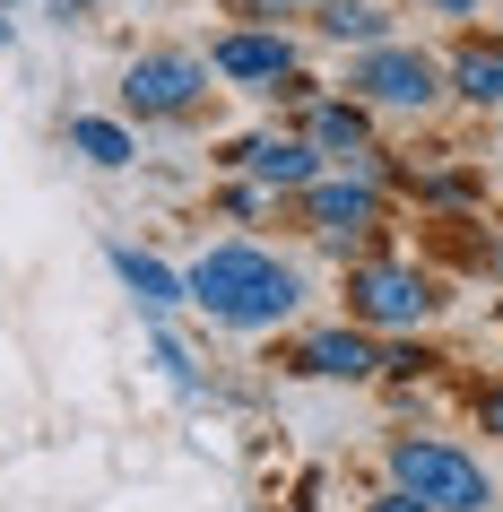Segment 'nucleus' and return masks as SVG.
<instances>
[{
    "mask_svg": "<svg viewBox=\"0 0 503 512\" xmlns=\"http://www.w3.org/2000/svg\"><path fill=\"white\" fill-rule=\"evenodd\" d=\"M183 296L226 330H278L304 304V270L278 261V252H261V243H209L183 270Z\"/></svg>",
    "mask_w": 503,
    "mask_h": 512,
    "instance_id": "1",
    "label": "nucleus"
},
{
    "mask_svg": "<svg viewBox=\"0 0 503 512\" xmlns=\"http://www.w3.org/2000/svg\"><path fill=\"white\" fill-rule=\"evenodd\" d=\"M391 486L399 495H417L425 512H486L495 504V478L477 469L469 452H451V443H391Z\"/></svg>",
    "mask_w": 503,
    "mask_h": 512,
    "instance_id": "2",
    "label": "nucleus"
},
{
    "mask_svg": "<svg viewBox=\"0 0 503 512\" xmlns=\"http://www.w3.org/2000/svg\"><path fill=\"white\" fill-rule=\"evenodd\" d=\"M347 87H356V105H399V113H425L443 96V61L417 53V44H365V53L347 61Z\"/></svg>",
    "mask_w": 503,
    "mask_h": 512,
    "instance_id": "3",
    "label": "nucleus"
},
{
    "mask_svg": "<svg viewBox=\"0 0 503 512\" xmlns=\"http://www.w3.org/2000/svg\"><path fill=\"white\" fill-rule=\"evenodd\" d=\"M209 96V61L200 53H139L131 70H122V113L131 122H174V113H191Z\"/></svg>",
    "mask_w": 503,
    "mask_h": 512,
    "instance_id": "4",
    "label": "nucleus"
},
{
    "mask_svg": "<svg viewBox=\"0 0 503 512\" xmlns=\"http://www.w3.org/2000/svg\"><path fill=\"white\" fill-rule=\"evenodd\" d=\"M347 313L365 330H417L425 313H434V287H425L417 270H382V261H373V270L347 278Z\"/></svg>",
    "mask_w": 503,
    "mask_h": 512,
    "instance_id": "5",
    "label": "nucleus"
},
{
    "mask_svg": "<svg viewBox=\"0 0 503 512\" xmlns=\"http://www.w3.org/2000/svg\"><path fill=\"white\" fill-rule=\"evenodd\" d=\"M209 70H217V79H235V87H278L295 70V44L278 27H235V35H217Z\"/></svg>",
    "mask_w": 503,
    "mask_h": 512,
    "instance_id": "6",
    "label": "nucleus"
},
{
    "mask_svg": "<svg viewBox=\"0 0 503 512\" xmlns=\"http://www.w3.org/2000/svg\"><path fill=\"white\" fill-rule=\"evenodd\" d=\"M304 226H313L321 243H347L373 226V183L365 174H313L304 183Z\"/></svg>",
    "mask_w": 503,
    "mask_h": 512,
    "instance_id": "7",
    "label": "nucleus"
},
{
    "mask_svg": "<svg viewBox=\"0 0 503 512\" xmlns=\"http://www.w3.org/2000/svg\"><path fill=\"white\" fill-rule=\"evenodd\" d=\"M226 165H252V183H261V191H304L321 174V148H313V139H243Z\"/></svg>",
    "mask_w": 503,
    "mask_h": 512,
    "instance_id": "8",
    "label": "nucleus"
},
{
    "mask_svg": "<svg viewBox=\"0 0 503 512\" xmlns=\"http://www.w3.org/2000/svg\"><path fill=\"white\" fill-rule=\"evenodd\" d=\"M113 278L139 296L148 322H165V313H183V304H191V296H183V270H165L157 252H139V243H113Z\"/></svg>",
    "mask_w": 503,
    "mask_h": 512,
    "instance_id": "9",
    "label": "nucleus"
},
{
    "mask_svg": "<svg viewBox=\"0 0 503 512\" xmlns=\"http://www.w3.org/2000/svg\"><path fill=\"white\" fill-rule=\"evenodd\" d=\"M382 356H373L365 330H313L304 348H295V374H313V382H365Z\"/></svg>",
    "mask_w": 503,
    "mask_h": 512,
    "instance_id": "10",
    "label": "nucleus"
},
{
    "mask_svg": "<svg viewBox=\"0 0 503 512\" xmlns=\"http://www.w3.org/2000/svg\"><path fill=\"white\" fill-rule=\"evenodd\" d=\"M321 9V35H330V44H356V53H365V44H391V9H382V0H313Z\"/></svg>",
    "mask_w": 503,
    "mask_h": 512,
    "instance_id": "11",
    "label": "nucleus"
},
{
    "mask_svg": "<svg viewBox=\"0 0 503 512\" xmlns=\"http://www.w3.org/2000/svg\"><path fill=\"white\" fill-rule=\"evenodd\" d=\"M304 139H313L321 157H373L365 105H313V122H304Z\"/></svg>",
    "mask_w": 503,
    "mask_h": 512,
    "instance_id": "12",
    "label": "nucleus"
},
{
    "mask_svg": "<svg viewBox=\"0 0 503 512\" xmlns=\"http://www.w3.org/2000/svg\"><path fill=\"white\" fill-rule=\"evenodd\" d=\"M70 148H79L87 165H105V174H122V165L139 157V139L122 131V122H105V113H79V122H70Z\"/></svg>",
    "mask_w": 503,
    "mask_h": 512,
    "instance_id": "13",
    "label": "nucleus"
},
{
    "mask_svg": "<svg viewBox=\"0 0 503 512\" xmlns=\"http://www.w3.org/2000/svg\"><path fill=\"white\" fill-rule=\"evenodd\" d=\"M443 79H451V96H469V105H503V53H460Z\"/></svg>",
    "mask_w": 503,
    "mask_h": 512,
    "instance_id": "14",
    "label": "nucleus"
},
{
    "mask_svg": "<svg viewBox=\"0 0 503 512\" xmlns=\"http://www.w3.org/2000/svg\"><path fill=\"white\" fill-rule=\"evenodd\" d=\"M477 426L503 434V382H495V391H477Z\"/></svg>",
    "mask_w": 503,
    "mask_h": 512,
    "instance_id": "15",
    "label": "nucleus"
},
{
    "mask_svg": "<svg viewBox=\"0 0 503 512\" xmlns=\"http://www.w3.org/2000/svg\"><path fill=\"white\" fill-rule=\"evenodd\" d=\"M417 9H434V18H477V0H417Z\"/></svg>",
    "mask_w": 503,
    "mask_h": 512,
    "instance_id": "16",
    "label": "nucleus"
},
{
    "mask_svg": "<svg viewBox=\"0 0 503 512\" xmlns=\"http://www.w3.org/2000/svg\"><path fill=\"white\" fill-rule=\"evenodd\" d=\"M365 512H425V504H417V495H399V486H391V495H382V504H365Z\"/></svg>",
    "mask_w": 503,
    "mask_h": 512,
    "instance_id": "17",
    "label": "nucleus"
},
{
    "mask_svg": "<svg viewBox=\"0 0 503 512\" xmlns=\"http://www.w3.org/2000/svg\"><path fill=\"white\" fill-rule=\"evenodd\" d=\"M9 35H18V18H9V0H0V44H9Z\"/></svg>",
    "mask_w": 503,
    "mask_h": 512,
    "instance_id": "18",
    "label": "nucleus"
},
{
    "mask_svg": "<svg viewBox=\"0 0 503 512\" xmlns=\"http://www.w3.org/2000/svg\"><path fill=\"white\" fill-rule=\"evenodd\" d=\"M87 9H96V0H61V18H87Z\"/></svg>",
    "mask_w": 503,
    "mask_h": 512,
    "instance_id": "19",
    "label": "nucleus"
},
{
    "mask_svg": "<svg viewBox=\"0 0 503 512\" xmlns=\"http://www.w3.org/2000/svg\"><path fill=\"white\" fill-rule=\"evenodd\" d=\"M287 9H295V0H278V18H287Z\"/></svg>",
    "mask_w": 503,
    "mask_h": 512,
    "instance_id": "20",
    "label": "nucleus"
},
{
    "mask_svg": "<svg viewBox=\"0 0 503 512\" xmlns=\"http://www.w3.org/2000/svg\"><path fill=\"white\" fill-rule=\"evenodd\" d=\"M9 9H18V0H9Z\"/></svg>",
    "mask_w": 503,
    "mask_h": 512,
    "instance_id": "21",
    "label": "nucleus"
}]
</instances>
